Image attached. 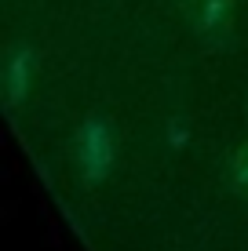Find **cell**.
<instances>
[{"mask_svg": "<svg viewBox=\"0 0 248 251\" xmlns=\"http://www.w3.org/2000/svg\"><path fill=\"white\" fill-rule=\"evenodd\" d=\"M241 175H245V182H248V160H245V171H241Z\"/></svg>", "mask_w": 248, "mask_h": 251, "instance_id": "cell-2", "label": "cell"}, {"mask_svg": "<svg viewBox=\"0 0 248 251\" xmlns=\"http://www.w3.org/2000/svg\"><path fill=\"white\" fill-rule=\"evenodd\" d=\"M77 164H81V175L88 182H102L113 164V138L110 127L102 120H88L77 135Z\"/></svg>", "mask_w": 248, "mask_h": 251, "instance_id": "cell-1", "label": "cell"}]
</instances>
